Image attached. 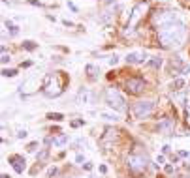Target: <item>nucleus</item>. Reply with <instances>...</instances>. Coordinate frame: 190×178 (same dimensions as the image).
Masks as SVG:
<instances>
[{
	"mask_svg": "<svg viewBox=\"0 0 190 178\" xmlns=\"http://www.w3.org/2000/svg\"><path fill=\"white\" fill-rule=\"evenodd\" d=\"M184 25L179 23V21H173V23L166 25L162 28H158V43L160 47L164 49H170V47H175L183 41L184 38Z\"/></svg>",
	"mask_w": 190,
	"mask_h": 178,
	"instance_id": "obj_1",
	"label": "nucleus"
},
{
	"mask_svg": "<svg viewBox=\"0 0 190 178\" xmlns=\"http://www.w3.org/2000/svg\"><path fill=\"white\" fill-rule=\"evenodd\" d=\"M68 75L64 73V71H53V73H49L45 77V81H43V94L47 96V98H57V96H60L62 92H64V88H66V84H68Z\"/></svg>",
	"mask_w": 190,
	"mask_h": 178,
	"instance_id": "obj_2",
	"label": "nucleus"
},
{
	"mask_svg": "<svg viewBox=\"0 0 190 178\" xmlns=\"http://www.w3.org/2000/svg\"><path fill=\"white\" fill-rule=\"evenodd\" d=\"M106 103L111 109L119 111V113H126V101H124V98L121 94L115 90V88H109V90L106 92Z\"/></svg>",
	"mask_w": 190,
	"mask_h": 178,
	"instance_id": "obj_3",
	"label": "nucleus"
},
{
	"mask_svg": "<svg viewBox=\"0 0 190 178\" xmlns=\"http://www.w3.org/2000/svg\"><path fill=\"white\" fill-rule=\"evenodd\" d=\"M154 109L153 101H137L130 107V113L134 115V118H147Z\"/></svg>",
	"mask_w": 190,
	"mask_h": 178,
	"instance_id": "obj_4",
	"label": "nucleus"
},
{
	"mask_svg": "<svg viewBox=\"0 0 190 178\" xmlns=\"http://www.w3.org/2000/svg\"><path fill=\"white\" fill-rule=\"evenodd\" d=\"M149 8V4L147 2H139L134 10H132V15L128 17V25H126V28H130V30H124V34H130L132 30H134V26L139 23V19L145 15V10Z\"/></svg>",
	"mask_w": 190,
	"mask_h": 178,
	"instance_id": "obj_5",
	"label": "nucleus"
},
{
	"mask_svg": "<svg viewBox=\"0 0 190 178\" xmlns=\"http://www.w3.org/2000/svg\"><path fill=\"white\" fill-rule=\"evenodd\" d=\"M145 86H147V83H145V79L143 77H137V75H134V77H128L126 81H124V90L128 92V94H139V92H143L145 90Z\"/></svg>",
	"mask_w": 190,
	"mask_h": 178,
	"instance_id": "obj_6",
	"label": "nucleus"
},
{
	"mask_svg": "<svg viewBox=\"0 0 190 178\" xmlns=\"http://www.w3.org/2000/svg\"><path fill=\"white\" fill-rule=\"evenodd\" d=\"M151 21H153V26L162 28L166 25L173 23V21H177V15H175V11H154Z\"/></svg>",
	"mask_w": 190,
	"mask_h": 178,
	"instance_id": "obj_7",
	"label": "nucleus"
},
{
	"mask_svg": "<svg viewBox=\"0 0 190 178\" xmlns=\"http://www.w3.org/2000/svg\"><path fill=\"white\" fill-rule=\"evenodd\" d=\"M126 167L132 172H141V171H145V167H147V160L141 154H128L126 156Z\"/></svg>",
	"mask_w": 190,
	"mask_h": 178,
	"instance_id": "obj_8",
	"label": "nucleus"
},
{
	"mask_svg": "<svg viewBox=\"0 0 190 178\" xmlns=\"http://www.w3.org/2000/svg\"><path fill=\"white\" fill-rule=\"evenodd\" d=\"M8 161L11 163V167H13V169H15V172H19V174L25 171V167H27V165H25V163H27V161H25V158H23V156H19V154L10 156Z\"/></svg>",
	"mask_w": 190,
	"mask_h": 178,
	"instance_id": "obj_9",
	"label": "nucleus"
},
{
	"mask_svg": "<svg viewBox=\"0 0 190 178\" xmlns=\"http://www.w3.org/2000/svg\"><path fill=\"white\" fill-rule=\"evenodd\" d=\"M126 64H143L147 60V53L145 51H136V53H128L126 55Z\"/></svg>",
	"mask_w": 190,
	"mask_h": 178,
	"instance_id": "obj_10",
	"label": "nucleus"
},
{
	"mask_svg": "<svg viewBox=\"0 0 190 178\" xmlns=\"http://www.w3.org/2000/svg\"><path fill=\"white\" fill-rule=\"evenodd\" d=\"M173 126H175L173 118H162V120L158 122V131H160V133H170V131L173 129Z\"/></svg>",
	"mask_w": 190,
	"mask_h": 178,
	"instance_id": "obj_11",
	"label": "nucleus"
},
{
	"mask_svg": "<svg viewBox=\"0 0 190 178\" xmlns=\"http://www.w3.org/2000/svg\"><path fill=\"white\" fill-rule=\"evenodd\" d=\"M147 64L151 66V68H154V70H156V68H160V66H162V58H160V56H153Z\"/></svg>",
	"mask_w": 190,
	"mask_h": 178,
	"instance_id": "obj_12",
	"label": "nucleus"
},
{
	"mask_svg": "<svg viewBox=\"0 0 190 178\" xmlns=\"http://www.w3.org/2000/svg\"><path fill=\"white\" fill-rule=\"evenodd\" d=\"M23 49H27V51H34V49H38V43H34V41L27 39V41H23Z\"/></svg>",
	"mask_w": 190,
	"mask_h": 178,
	"instance_id": "obj_13",
	"label": "nucleus"
},
{
	"mask_svg": "<svg viewBox=\"0 0 190 178\" xmlns=\"http://www.w3.org/2000/svg\"><path fill=\"white\" fill-rule=\"evenodd\" d=\"M68 143V135H60L58 139H53V144L55 146H64Z\"/></svg>",
	"mask_w": 190,
	"mask_h": 178,
	"instance_id": "obj_14",
	"label": "nucleus"
},
{
	"mask_svg": "<svg viewBox=\"0 0 190 178\" xmlns=\"http://www.w3.org/2000/svg\"><path fill=\"white\" fill-rule=\"evenodd\" d=\"M6 26L10 28V34H11V36H17V32H19V28H17V26H15L13 23H10V21H6Z\"/></svg>",
	"mask_w": 190,
	"mask_h": 178,
	"instance_id": "obj_15",
	"label": "nucleus"
},
{
	"mask_svg": "<svg viewBox=\"0 0 190 178\" xmlns=\"http://www.w3.org/2000/svg\"><path fill=\"white\" fill-rule=\"evenodd\" d=\"M47 118H51V120H55V122H60V120H64V116H62L60 113H51V115H47Z\"/></svg>",
	"mask_w": 190,
	"mask_h": 178,
	"instance_id": "obj_16",
	"label": "nucleus"
},
{
	"mask_svg": "<svg viewBox=\"0 0 190 178\" xmlns=\"http://www.w3.org/2000/svg\"><path fill=\"white\" fill-rule=\"evenodd\" d=\"M2 75H4V77H15V75H17V70H8V68H4V70H2Z\"/></svg>",
	"mask_w": 190,
	"mask_h": 178,
	"instance_id": "obj_17",
	"label": "nucleus"
},
{
	"mask_svg": "<svg viewBox=\"0 0 190 178\" xmlns=\"http://www.w3.org/2000/svg\"><path fill=\"white\" fill-rule=\"evenodd\" d=\"M183 84H184V81H183V79H175V81L171 83V88H173V90H179Z\"/></svg>",
	"mask_w": 190,
	"mask_h": 178,
	"instance_id": "obj_18",
	"label": "nucleus"
},
{
	"mask_svg": "<svg viewBox=\"0 0 190 178\" xmlns=\"http://www.w3.org/2000/svg\"><path fill=\"white\" fill-rule=\"evenodd\" d=\"M102 118H106V120H119V116L117 115H109V113H102Z\"/></svg>",
	"mask_w": 190,
	"mask_h": 178,
	"instance_id": "obj_19",
	"label": "nucleus"
},
{
	"mask_svg": "<svg viewBox=\"0 0 190 178\" xmlns=\"http://www.w3.org/2000/svg\"><path fill=\"white\" fill-rule=\"evenodd\" d=\"M36 146H38V143H30L27 150H28V152H34V150H36Z\"/></svg>",
	"mask_w": 190,
	"mask_h": 178,
	"instance_id": "obj_20",
	"label": "nucleus"
},
{
	"mask_svg": "<svg viewBox=\"0 0 190 178\" xmlns=\"http://www.w3.org/2000/svg\"><path fill=\"white\" fill-rule=\"evenodd\" d=\"M17 137H19V139H25V137H27V131H25V129H21V131L17 133Z\"/></svg>",
	"mask_w": 190,
	"mask_h": 178,
	"instance_id": "obj_21",
	"label": "nucleus"
},
{
	"mask_svg": "<svg viewBox=\"0 0 190 178\" xmlns=\"http://www.w3.org/2000/svg\"><path fill=\"white\" fill-rule=\"evenodd\" d=\"M6 62H10V55L2 53V64H6Z\"/></svg>",
	"mask_w": 190,
	"mask_h": 178,
	"instance_id": "obj_22",
	"label": "nucleus"
},
{
	"mask_svg": "<svg viewBox=\"0 0 190 178\" xmlns=\"http://www.w3.org/2000/svg\"><path fill=\"white\" fill-rule=\"evenodd\" d=\"M117 62H119V58H117V56H115V55H113V56H111V58H109V64H111V66H115V64H117Z\"/></svg>",
	"mask_w": 190,
	"mask_h": 178,
	"instance_id": "obj_23",
	"label": "nucleus"
},
{
	"mask_svg": "<svg viewBox=\"0 0 190 178\" xmlns=\"http://www.w3.org/2000/svg\"><path fill=\"white\" fill-rule=\"evenodd\" d=\"M181 158H190V152H179Z\"/></svg>",
	"mask_w": 190,
	"mask_h": 178,
	"instance_id": "obj_24",
	"label": "nucleus"
},
{
	"mask_svg": "<svg viewBox=\"0 0 190 178\" xmlns=\"http://www.w3.org/2000/svg\"><path fill=\"white\" fill-rule=\"evenodd\" d=\"M2 178H11V176L10 174H2Z\"/></svg>",
	"mask_w": 190,
	"mask_h": 178,
	"instance_id": "obj_25",
	"label": "nucleus"
}]
</instances>
